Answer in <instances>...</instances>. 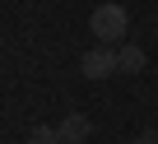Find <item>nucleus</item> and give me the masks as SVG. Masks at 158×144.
Returning <instances> with one entry per match:
<instances>
[{
    "label": "nucleus",
    "mask_w": 158,
    "mask_h": 144,
    "mask_svg": "<svg viewBox=\"0 0 158 144\" xmlns=\"http://www.w3.org/2000/svg\"><path fill=\"white\" fill-rule=\"evenodd\" d=\"M126 28H130V14H126V5H116V0H107V5H98V10L89 14V33H93L102 47H121Z\"/></svg>",
    "instance_id": "nucleus-1"
},
{
    "label": "nucleus",
    "mask_w": 158,
    "mask_h": 144,
    "mask_svg": "<svg viewBox=\"0 0 158 144\" xmlns=\"http://www.w3.org/2000/svg\"><path fill=\"white\" fill-rule=\"evenodd\" d=\"M79 75H89V79H107V75H121V65H116V47H89L84 56H79Z\"/></svg>",
    "instance_id": "nucleus-2"
},
{
    "label": "nucleus",
    "mask_w": 158,
    "mask_h": 144,
    "mask_svg": "<svg viewBox=\"0 0 158 144\" xmlns=\"http://www.w3.org/2000/svg\"><path fill=\"white\" fill-rule=\"evenodd\" d=\"M56 135H60V144H84V139L93 135V121H89L84 112H70V116H60Z\"/></svg>",
    "instance_id": "nucleus-3"
},
{
    "label": "nucleus",
    "mask_w": 158,
    "mask_h": 144,
    "mask_svg": "<svg viewBox=\"0 0 158 144\" xmlns=\"http://www.w3.org/2000/svg\"><path fill=\"white\" fill-rule=\"evenodd\" d=\"M116 65H121V75H139V70H144V51L135 42H121L116 47Z\"/></svg>",
    "instance_id": "nucleus-4"
},
{
    "label": "nucleus",
    "mask_w": 158,
    "mask_h": 144,
    "mask_svg": "<svg viewBox=\"0 0 158 144\" xmlns=\"http://www.w3.org/2000/svg\"><path fill=\"white\" fill-rule=\"evenodd\" d=\"M28 144H60V135H56V125H33Z\"/></svg>",
    "instance_id": "nucleus-5"
},
{
    "label": "nucleus",
    "mask_w": 158,
    "mask_h": 144,
    "mask_svg": "<svg viewBox=\"0 0 158 144\" xmlns=\"http://www.w3.org/2000/svg\"><path fill=\"white\" fill-rule=\"evenodd\" d=\"M126 144H158V130H144V135H135V139H126Z\"/></svg>",
    "instance_id": "nucleus-6"
}]
</instances>
